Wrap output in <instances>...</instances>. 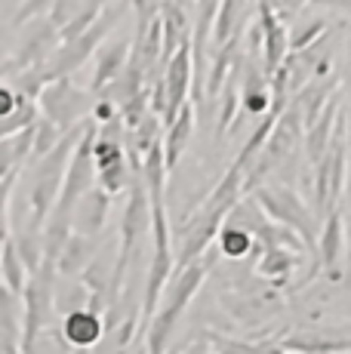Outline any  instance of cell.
I'll use <instances>...</instances> for the list:
<instances>
[{
	"label": "cell",
	"instance_id": "obj_19",
	"mask_svg": "<svg viewBox=\"0 0 351 354\" xmlns=\"http://www.w3.org/2000/svg\"><path fill=\"white\" fill-rule=\"evenodd\" d=\"M3 271H6V290H10V292L22 290L25 271L19 268V259H16V250H12V241H6V250H3Z\"/></svg>",
	"mask_w": 351,
	"mask_h": 354
},
{
	"label": "cell",
	"instance_id": "obj_12",
	"mask_svg": "<svg viewBox=\"0 0 351 354\" xmlns=\"http://www.w3.org/2000/svg\"><path fill=\"white\" fill-rule=\"evenodd\" d=\"M234 53H238V37H231L225 46L219 50V56H216V62L210 68V77H207V90H210V96H219L222 93V84H225V71L228 65H231Z\"/></svg>",
	"mask_w": 351,
	"mask_h": 354
},
{
	"label": "cell",
	"instance_id": "obj_22",
	"mask_svg": "<svg viewBox=\"0 0 351 354\" xmlns=\"http://www.w3.org/2000/svg\"><path fill=\"white\" fill-rule=\"evenodd\" d=\"M290 265H293V256H283V250H268L265 262H262V271H265V274L283 277L290 271Z\"/></svg>",
	"mask_w": 351,
	"mask_h": 354
},
{
	"label": "cell",
	"instance_id": "obj_4",
	"mask_svg": "<svg viewBox=\"0 0 351 354\" xmlns=\"http://www.w3.org/2000/svg\"><path fill=\"white\" fill-rule=\"evenodd\" d=\"M74 145V136L62 142V145L53 148V160L44 167V173H40L37 179V188H35V225L44 222V216L50 213V203L53 197H56V188H59V173H62V163H65V151Z\"/></svg>",
	"mask_w": 351,
	"mask_h": 354
},
{
	"label": "cell",
	"instance_id": "obj_9",
	"mask_svg": "<svg viewBox=\"0 0 351 354\" xmlns=\"http://www.w3.org/2000/svg\"><path fill=\"white\" fill-rule=\"evenodd\" d=\"M342 219L339 213H330L327 219V228H323V237H321V265L327 271L336 274V262H339V253H342Z\"/></svg>",
	"mask_w": 351,
	"mask_h": 354
},
{
	"label": "cell",
	"instance_id": "obj_2",
	"mask_svg": "<svg viewBox=\"0 0 351 354\" xmlns=\"http://www.w3.org/2000/svg\"><path fill=\"white\" fill-rule=\"evenodd\" d=\"M191 71H194V56L188 40L173 53V59L167 62V77H164V93H167V124H173L179 118V111L185 108V93L191 84Z\"/></svg>",
	"mask_w": 351,
	"mask_h": 354
},
{
	"label": "cell",
	"instance_id": "obj_16",
	"mask_svg": "<svg viewBox=\"0 0 351 354\" xmlns=\"http://www.w3.org/2000/svg\"><path fill=\"white\" fill-rule=\"evenodd\" d=\"M90 3L93 0H56V3H53V12H50L53 25H56V28H65V25H68L80 10H86Z\"/></svg>",
	"mask_w": 351,
	"mask_h": 354
},
{
	"label": "cell",
	"instance_id": "obj_28",
	"mask_svg": "<svg viewBox=\"0 0 351 354\" xmlns=\"http://www.w3.org/2000/svg\"><path fill=\"white\" fill-rule=\"evenodd\" d=\"M348 283H351V281H348Z\"/></svg>",
	"mask_w": 351,
	"mask_h": 354
},
{
	"label": "cell",
	"instance_id": "obj_14",
	"mask_svg": "<svg viewBox=\"0 0 351 354\" xmlns=\"http://www.w3.org/2000/svg\"><path fill=\"white\" fill-rule=\"evenodd\" d=\"M247 250H249V234L244 228L231 225V228L222 231V253H225V256L238 259V256H244Z\"/></svg>",
	"mask_w": 351,
	"mask_h": 354
},
{
	"label": "cell",
	"instance_id": "obj_18",
	"mask_svg": "<svg viewBox=\"0 0 351 354\" xmlns=\"http://www.w3.org/2000/svg\"><path fill=\"white\" fill-rule=\"evenodd\" d=\"M213 345L219 354H283L274 345H244V342H231V339H213Z\"/></svg>",
	"mask_w": 351,
	"mask_h": 354
},
{
	"label": "cell",
	"instance_id": "obj_21",
	"mask_svg": "<svg viewBox=\"0 0 351 354\" xmlns=\"http://www.w3.org/2000/svg\"><path fill=\"white\" fill-rule=\"evenodd\" d=\"M99 185H102L108 194L120 192V188H124V160H117V163H111V167L99 169Z\"/></svg>",
	"mask_w": 351,
	"mask_h": 354
},
{
	"label": "cell",
	"instance_id": "obj_23",
	"mask_svg": "<svg viewBox=\"0 0 351 354\" xmlns=\"http://www.w3.org/2000/svg\"><path fill=\"white\" fill-rule=\"evenodd\" d=\"M321 31H323V22H312L308 28H302L299 34L290 37V46H293V50H308V44H317Z\"/></svg>",
	"mask_w": 351,
	"mask_h": 354
},
{
	"label": "cell",
	"instance_id": "obj_13",
	"mask_svg": "<svg viewBox=\"0 0 351 354\" xmlns=\"http://www.w3.org/2000/svg\"><path fill=\"white\" fill-rule=\"evenodd\" d=\"M164 163L167 158H160V148L154 145L151 151H148V160H145V176H148V192H151V201L160 203V185H164Z\"/></svg>",
	"mask_w": 351,
	"mask_h": 354
},
{
	"label": "cell",
	"instance_id": "obj_20",
	"mask_svg": "<svg viewBox=\"0 0 351 354\" xmlns=\"http://www.w3.org/2000/svg\"><path fill=\"white\" fill-rule=\"evenodd\" d=\"M59 124L56 120H50V124H40L37 129H35V154H46V151H53L56 148V142H59V129H56Z\"/></svg>",
	"mask_w": 351,
	"mask_h": 354
},
{
	"label": "cell",
	"instance_id": "obj_5",
	"mask_svg": "<svg viewBox=\"0 0 351 354\" xmlns=\"http://www.w3.org/2000/svg\"><path fill=\"white\" fill-rule=\"evenodd\" d=\"M287 351H299V354H342L351 351V333H296L283 342Z\"/></svg>",
	"mask_w": 351,
	"mask_h": 354
},
{
	"label": "cell",
	"instance_id": "obj_7",
	"mask_svg": "<svg viewBox=\"0 0 351 354\" xmlns=\"http://www.w3.org/2000/svg\"><path fill=\"white\" fill-rule=\"evenodd\" d=\"M65 336H68V342L77 345V348H90V345L102 336V321H99V315L93 308L74 311V315H68V321H65Z\"/></svg>",
	"mask_w": 351,
	"mask_h": 354
},
{
	"label": "cell",
	"instance_id": "obj_15",
	"mask_svg": "<svg viewBox=\"0 0 351 354\" xmlns=\"http://www.w3.org/2000/svg\"><path fill=\"white\" fill-rule=\"evenodd\" d=\"M84 250H86V243L80 241V237H68V241H65V253H59L62 256L59 259V271H62V274L77 271L80 262H84Z\"/></svg>",
	"mask_w": 351,
	"mask_h": 354
},
{
	"label": "cell",
	"instance_id": "obj_27",
	"mask_svg": "<svg viewBox=\"0 0 351 354\" xmlns=\"http://www.w3.org/2000/svg\"><path fill=\"white\" fill-rule=\"evenodd\" d=\"M133 3H145V0H133Z\"/></svg>",
	"mask_w": 351,
	"mask_h": 354
},
{
	"label": "cell",
	"instance_id": "obj_10",
	"mask_svg": "<svg viewBox=\"0 0 351 354\" xmlns=\"http://www.w3.org/2000/svg\"><path fill=\"white\" fill-rule=\"evenodd\" d=\"M188 139H191V105L182 108L179 118L170 124V136H167V148H164L167 167H176V160H179V154H182V148H185Z\"/></svg>",
	"mask_w": 351,
	"mask_h": 354
},
{
	"label": "cell",
	"instance_id": "obj_11",
	"mask_svg": "<svg viewBox=\"0 0 351 354\" xmlns=\"http://www.w3.org/2000/svg\"><path fill=\"white\" fill-rule=\"evenodd\" d=\"M333 105L336 102H330L327 111H323V118L308 129V158H312L314 163H321L323 154H327V133H330V124H333V114H336Z\"/></svg>",
	"mask_w": 351,
	"mask_h": 354
},
{
	"label": "cell",
	"instance_id": "obj_24",
	"mask_svg": "<svg viewBox=\"0 0 351 354\" xmlns=\"http://www.w3.org/2000/svg\"><path fill=\"white\" fill-rule=\"evenodd\" d=\"M56 0H25L22 3V10L16 12V19H12V25H22V22H28V19H35L37 12H44L46 6H53Z\"/></svg>",
	"mask_w": 351,
	"mask_h": 354
},
{
	"label": "cell",
	"instance_id": "obj_6",
	"mask_svg": "<svg viewBox=\"0 0 351 354\" xmlns=\"http://www.w3.org/2000/svg\"><path fill=\"white\" fill-rule=\"evenodd\" d=\"M40 102H44V108H46V118L56 120L59 127H68L71 114L77 111L80 93H77V90H71L68 80L59 77L56 84H50V86L44 90V96H40Z\"/></svg>",
	"mask_w": 351,
	"mask_h": 354
},
{
	"label": "cell",
	"instance_id": "obj_8",
	"mask_svg": "<svg viewBox=\"0 0 351 354\" xmlns=\"http://www.w3.org/2000/svg\"><path fill=\"white\" fill-rule=\"evenodd\" d=\"M126 68V44L124 40H117V44H111L108 50L99 56V65H96V74H93V86H108L114 77H120V71Z\"/></svg>",
	"mask_w": 351,
	"mask_h": 354
},
{
	"label": "cell",
	"instance_id": "obj_26",
	"mask_svg": "<svg viewBox=\"0 0 351 354\" xmlns=\"http://www.w3.org/2000/svg\"><path fill=\"white\" fill-rule=\"evenodd\" d=\"M305 0H281V12H296Z\"/></svg>",
	"mask_w": 351,
	"mask_h": 354
},
{
	"label": "cell",
	"instance_id": "obj_17",
	"mask_svg": "<svg viewBox=\"0 0 351 354\" xmlns=\"http://www.w3.org/2000/svg\"><path fill=\"white\" fill-rule=\"evenodd\" d=\"M105 209H108V192H105V188H102V192H93L90 203H86V216H84L86 231H96L99 225H102Z\"/></svg>",
	"mask_w": 351,
	"mask_h": 354
},
{
	"label": "cell",
	"instance_id": "obj_1",
	"mask_svg": "<svg viewBox=\"0 0 351 354\" xmlns=\"http://www.w3.org/2000/svg\"><path fill=\"white\" fill-rule=\"evenodd\" d=\"M207 274V265H188L185 271H182L179 277L173 281V290H170V302H167L164 315L154 321L151 326V354H160V345H164L167 333H170V326L176 324V317L182 315V308L188 305V299H191V292L200 287V281H204Z\"/></svg>",
	"mask_w": 351,
	"mask_h": 354
},
{
	"label": "cell",
	"instance_id": "obj_3",
	"mask_svg": "<svg viewBox=\"0 0 351 354\" xmlns=\"http://www.w3.org/2000/svg\"><path fill=\"white\" fill-rule=\"evenodd\" d=\"M259 203L265 213H272L274 219L287 222V225L299 228L302 237L308 243H314V225H312V216L305 213V207L299 203V197L293 192H283V188H272V192H259Z\"/></svg>",
	"mask_w": 351,
	"mask_h": 354
},
{
	"label": "cell",
	"instance_id": "obj_25",
	"mask_svg": "<svg viewBox=\"0 0 351 354\" xmlns=\"http://www.w3.org/2000/svg\"><path fill=\"white\" fill-rule=\"evenodd\" d=\"M111 114H114V105H111V102H102V108H96V118H99V120H108Z\"/></svg>",
	"mask_w": 351,
	"mask_h": 354
}]
</instances>
